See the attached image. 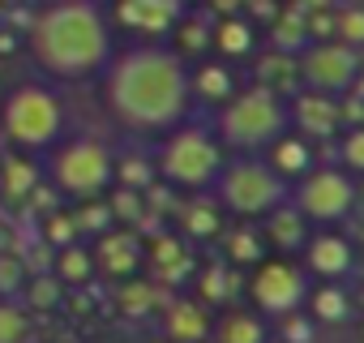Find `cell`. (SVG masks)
I'll list each match as a JSON object with an SVG mask.
<instances>
[{"mask_svg": "<svg viewBox=\"0 0 364 343\" xmlns=\"http://www.w3.org/2000/svg\"><path fill=\"white\" fill-rule=\"evenodd\" d=\"M189 14V0H112V18L141 43H159Z\"/></svg>", "mask_w": 364, "mask_h": 343, "instance_id": "obj_11", "label": "cell"}, {"mask_svg": "<svg viewBox=\"0 0 364 343\" xmlns=\"http://www.w3.org/2000/svg\"><path fill=\"white\" fill-rule=\"evenodd\" d=\"M296 5H300L304 14H326V9L334 5V0H296Z\"/></svg>", "mask_w": 364, "mask_h": 343, "instance_id": "obj_44", "label": "cell"}, {"mask_svg": "<svg viewBox=\"0 0 364 343\" xmlns=\"http://www.w3.org/2000/svg\"><path fill=\"white\" fill-rule=\"evenodd\" d=\"M240 5H245V0H210V9H215L219 18H232V14H240Z\"/></svg>", "mask_w": 364, "mask_h": 343, "instance_id": "obj_43", "label": "cell"}, {"mask_svg": "<svg viewBox=\"0 0 364 343\" xmlns=\"http://www.w3.org/2000/svg\"><path fill=\"white\" fill-rule=\"evenodd\" d=\"M334 35H338V43H347V48H364V5L338 9V14H334Z\"/></svg>", "mask_w": 364, "mask_h": 343, "instance_id": "obj_32", "label": "cell"}, {"mask_svg": "<svg viewBox=\"0 0 364 343\" xmlns=\"http://www.w3.org/2000/svg\"><path fill=\"white\" fill-rule=\"evenodd\" d=\"M249 296H253V305H257L262 313L283 317V313H296V309L304 305L309 279H304V270H300L296 262H283V258L257 262V275L249 279Z\"/></svg>", "mask_w": 364, "mask_h": 343, "instance_id": "obj_10", "label": "cell"}, {"mask_svg": "<svg viewBox=\"0 0 364 343\" xmlns=\"http://www.w3.org/2000/svg\"><path fill=\"white\" fill-rule=\"evenodd\" d=\"M262 159L279 172V176H283L287 185H296V181L304 176V172L317 163V159H313V142H309L304 133H296V129H287L283 137H274V142L262 150Z\"/></svg>", "mask_w": 364, "mask_h": 343, "instance_id": "obj_15", "label": "cell"}, {"mask_svg": "<svg viewBox=\"0 0 364 343\" xmlns=\"http://www.w3.org/2000/svg\"><path fill=\"white\" fill-rule=\"evenodd\" d=\"M287 116H291V129L304 133L309 142L334 137V133L343 129V103H338L334 95H326V90H309V86H304L300 95H291Z\"/></svg>", "mask_w": 364, "mask_h": 343, "instance_id": "obj_12", "label": "cell"}, {"mask_svg": "<svg viewBox=\"0 0 364 343\" xmlns=\"http://www.w3.org/2000/svg\"><path fill=\"white\" fill-rule=\"evenodd\" d=\"M296 69L309 90L343 95V90H351V82L360 73V48H347L338 39H313L296 52Z\"/></svg>", "mask_w": 364, "mask_h": 343, "instance_id": "obj_9", "label": "cell"}, {"mask_svg": "<svg viewBox=\"0 0 364 343\" xmlns=\"http://www.w3.org/2000/svg\"><path fill=\"white\" fill-rule=\"evenodd\" d=\"M189 90H193L198 103L219 107V103H228L240 86H236V73H232L228 60H202L198 69H189Z\"/></svg>", "mask_w": 364, "mask_h": 343, "instance_id": "obj_18", "label": "cell"}, {"mask_svg": "<svg viewBox=\"0 0 364 343\" xmlns=\"http://www.w3.org/2000/svg\"><path fill=\"white\" fill-rule=\"evenodd\" d=\"M355 262V249L343 232H309L304 241V266L317 279H343Z\"/></svg>", "mask_w": 364, "mask_h": 343, "instance_id": "obj_13", "label": "cell"}, {"mask_svg": "<svg viewBox=\"0 0 364 343\" xmlns=\"http://www.w3.org/2000/svg\"><path fill=\"white\" fill-rule=\"evenodd\" d=\"M287 129H291L287 99L274 95L270 86H257V82L236 90L228 103H219V120H215L223 150H236V154H262Z\"/></svg>", "mask_w": 364, "mask_h": 343, "instance_id": "obj_4", "label": "cell"}, {"mask_svg": "<svg viewBox=\"0 0 364 343\" xmlns=\"http://www.w3.org/2000/svg\"><path fill=\"white\" fill-rule=\"evenodd\" d=\"M43 232H48V241H52L56 249H65V245L82 241V236H77V223H73V215H48Z\"/></svg>", "mask_w": 364, "mask_h": 343, "instance_id": "obj_39", "label": "cell"}, {"mask_svg": "<svg viewBox=\"0 0 364 343\" xmlns=\"http://www.w3.org/2000/svg\"><path fill=\"white\" fill-rule=\"evenodd\" d=\"M22 287H26V266H22V258H0V296L14 300Z\"/></svg>", "mask_w": 364, "mask_h": 343, "instance_id": "obj_38", "label": "cell"}, {"mask_svg": "<svg viewBox=\"0 0 364 343\" xmlns=\"http://www.w3.org/2000/svg\"><path fill=\"white\" fill-rule=\"evenodd\" d=\"M48 181L65 194V198H99L112 181H116V159L107 150V142L99 137H73V142H56L52 159H48Z\"/></svg>", "mask_w": 364, "mask_h": 343, "instance_id": "obj_7", "label": "cell"}, {"mask_svg": "<svg viewBox=\"0 0 364 343\" xmlns=\"http://www.w3.org/2000/svg\"><path fill=\"white\" fill-rule=\"evenodd\" d=\"M146 258H150L154 275H159V279H167V283L185 279V270L193 266V262H189L185 241H176V236H154V241H150V249H146Z\"/></svg>", "mask_w": 364, "mask_h": 343, "instance_id": "obj_22", "label": "cell"}, {"mask_svg": "<svg viewBox=\"0 0 364 343\" xmlns=\"http://www.w3.org/2000/svg\"><path fill=\"white\" fill-rule=\"evenodd\" d=\"M171 35H176V52L189 60V56H198V52H206V48H210L215 26H210L202 14H185V18L171 26Z\"/></svg>", "mask_w": 364, "mask_h": 343, "instance_id": "obj_26", "label": "cell"}, {"mask_svg": "<svg viewBox=\"0 0 364 343\" xmlns=\"http://www.w3.org/2000/svg\"><path fill=\"white\" fill-rule=\"evenodd\" d=\"M279 322H283V326H279V339H283V343H313V326H317V322H313L309 313L296 309V313H283Z\"/></svg>", "mask_w": 364, "mask_h": 343, "instance_id": "obj_37", "label": "cell"}, {"mask_svg": "<svg viewBox=\"0 0 364 343\" xmlns=\"http://www.w3.org/2000/svg\"><path fill=\"white\" fill-rule=\"evenodd\" d=\"M223 163H228V150H223L219 133H210L206 125H189V120H180L176 129H167L163 146L154 154L159 181L171 185V189H189V194L215 189Z\"/></svg>", "mask_w": 364, "mask_h": 343, "instance_id": "obj_3", "label": "cell"}, {"mask_svg": "<svg viewBox=\"0 0 364 343\" xmlns=\"http://www.w3.org/2000/svg\"><path fill=\"white\" fill-rule=\"evenodd\" d=\"M219 198H193L189 206H180V228L193 241H210L223 232V215H219Z\"/></svg>", "mask_w": 364, "mask_h": 343, "instance_id": "obj_24", "label": "cell"}, {"mask_svg": "<svg viewBox=\"0 0 364 343\" xmlns=\"http://www.w3.org/2000/svg\"><path fill=\"white\" fill-rule=\"evenodd\" d=\"M210 334H215V343H266V339H270L266 322H262L257 313H249V309L223 313V317L210 326Z\"/></svg>", "mask_w": 364, "mask_h": 343, "instance_id": "obj_20", "label": "cell"}, {"mask_svg": "<svg viewBox=\"0 0 364 343\" xmlns=\"http://www.w3.org/2000/svg\"><path fill=\"white\" fill-rule=\"evenodd\" d=\"M262 241H266V245H274L279 253L304 249V241H309V219L291 206V198H287V202H279L270 215H262Z\"/></svg>", "mask_w": 364, "mask_h": 343, "instance_id": "obj_16", "label": "cell"}, {"mask_svg": "<svg viewBox=\"0 0 364 343\" xmlns=\"http://www.w3.org/2000/svg\"><path fill=\"white\" fill-rule=\"evenodd\" d=\"M279 0H245V5H240V14L253 22V26H270L274 18H279Z\"/></svg>", "mask_w": 364, "mask_h": 343, "instance_id": "obj_42", "label": "cell"}, {"mask_svg": "<svg viewBox=\"0 0 364 343\" xmlns=\"http://www.w3.org/2000/svg\"><path fill=\"white\" fill-rule=\"evenodd\" d=\"M95 275V253L86 249V245H65L60 253H56V279H65V283H86Z\"/></svg>", "mask_w": 364, "mask_h": 343, "instance_id": "obj_28", "label": "cell"}, {"mask_svg": "<svg viewBox=\"0 0 364 343\" xmlns=\"http://www.w3.org/2000/svg\"><path fill=\"white\" fill-rule=\"evenodd\" d=\"M338 154H343V167L355 172V176H364V125H351L338 142Z\"/></svg>", "mask_w": 364, "mask_h": 343, "instance_id": "obj_35", "label": "cell"}, {"mask_svg": "<svg viewBox=\"0 0 364 343\" xmlns=\"http://www.w3.org/2000/svg\"><path fill=\"white\" fill-rule=\"evenodd\" d=\"M304 313L313 317V322H321V326H338V322H347L351 317V296L334 283V279H326V287H317V292H309L304 296Z\"/></svg>", "mask_w": 364, "mask_h": 343, "instance_id": "obj_21", "label": "cell"}, {"mask_svg": "<svg viewBox=\"0 0 364 343\" xmlns=\"http://www.w3.org/2000/svg\"><path fill=\"white\" fill-rule=\"evenodd\" d=\"M35 185H39V167H35L31 159H9V163H5V194H9L14 202L26 198Z\"/></svg>", "mask_w": 364, "mask_h": 343, "instance_id": "obj_30", "label": "cell"}, {"mask_svg": "<svg viewBox=\"0 0 364 343\" xmlns=\"http://www.w3.org/2000/svg\"><path fill=\"white\" fill-rule=\"evenodd\" d=\"M253 43H257V26H253L245 14H232V18H219V22H215L210 48H219L223 60H245V56H253Z\"/></svg>", "mask_w": 364, "mask_h": 343, "instance_id": "obj_19", "label": "cell"}, {"mask_svg": "<svg viewBox=\"0 0 364 343\" xmlns=\"http://www.w3.org/2000/svg\"><path fill=\"white\" fill-rule=\"evenodd\" d=\"M198 296H202V305H223V300L232 296V275H228L223 266L202 270V275H198Z\"/></svg>", "mask_w": 364, "mask_h": 343, "instance_id": "obj_31", "label": "cell"}, {"mask_svg": "<svg viewBox=\"0 0 364 343\" xmlns=\"http://www.w3.org/2000/svg\"><path fill=\"white\" fill-rule=\"evenodd\" d=\"M257 86H270L274 95H291L296 86H300V69H296V56L291 52H266L262 60H257Z\"/></svg>", "mask_w": 364, "mask_h": 343, "instance_id": "obj_23", "label": "cell"}, {"mask_svg": "<svg viewBox=\"0 0 364 343\" xmlns=\"http://www.w3.org/2000/svg\"><path fill=\"white\" fill-rule=\"evenodd\" d=\"M0 129L22 150H48L65 133V99L39 82H26L0 103Z\"/></svg>", "mask_w": 364, "mask_h": 343, "instance_id": "obj_5", "label": "cell"}, {"mask_svg": "<svg viewBox=\"0 0 364 343\" xmlns=\"http://www.w3.org/2000/svg\"><path fill=\"white\" fill-rule=\"evenodd\" d=\"M270 39H274L279 52H291V56H296L304 43H313V39H309V14H304L300 5H283L279 18L270 22Z\"/></svg>", "mask_w": 364, "mask_h": 343, "instance_id": "obj_25", "label": "cell"}, {"mask_svg": "<svg viewBox=\"0 0 364 343\" xmlns=\"http://www.w3.org/2000/svg\"><path fill=\"white\" fill-rule=\"evenodd\" d=\"M26 309H18L14 300L0 296V343H22L26 339Z\"/></svg>", "mask_w": 364, "mask_h": 343, "instance_id": "obj_33", "label": "cell"}, {"mask_svg": "<svg viewBox=\"0 0 364 343\" xmlns=\"http://www.w3.org/2000/svg\"><path fill=\"white\" fill-rule=\"evenodd\" d=\"M107 211H112V219H129V223H133V219L141 215V194L120 185V194L112 198V206H107Z\"/></svg>", "mask_w": 364, "mask_h": 343, "instance_id": "obj_40", "label": "cell"}, {"mask_svg": "<svg viewBox=\"0 0 364 343\" xmlns=\"http://www.w3.org/2000/svg\"><path fill=\"white\" fill-rule=\"evenodd\" d=\"M266 343H283V339H266Z\"/></svg>", "mask_w": 364, "mask_h": 343, "instance_id": "obj_45", "label": "cell"}, {"mask_svg": "<svg viewBox=\"0 0 364 343\" xmlns=\"http://www.w3.org/2000/svg\"><path fill=\"white\" fill-rule=\"evenodd\" d=\"M90 253H95V270H103L112 279H133L137 266L146 262V249L137 245L133 232H99V245Z\"/></svg>", "mask_w": 364, "mask_h": 343, "instance_id": "obj_14", "label": "cell"}, {"mask_svg": "<svg viewBox=\"0 0 364 343\" xmlns=\"http://www.w3.org/2000/svg\"><path fill=\"white\" fill-rule=\"evenodd\" d=\"M210 313L202 300H171L163 313V330L171 343H206L210 339Z\"/></svg>", "mask_w": 364, "mask_h": 343, "instance_id": "obj_17", "label": "cell"}, {"mask_svg": "<svg viewBox=\"0 0 364 343\" xmlns=\"http://www.w3.org/2000/svg\"><path fill=\"white\" fill-rule=\"evenodd\" d=\"M73 223H77V236H82V232H95V236H99V232H107V223H112V211H107L103 202L86 198V206L73 215Z\"/></svg>", "mask_w": 364, "mask_h": 343, "instance_id": "obj_36", "label": "cell"}, {"mask_svg": "<svg viewBox=\"0 0 364 343\" xmlns=\"http://www.w3.org/2000/svg\"><path fill=\"white\" fill-rule=\"evenodd\" d=\"M31 56L60 82H82L112 60V22L95 0H56L31 22Z\"/></svg>", "mask_w": 364, "mask_h": 343, "instance_id": "obj_2", "label": "cell"}, {"mask_svg": "<svg viewBox=\"0 0 364 343\" xmlns=\"http://www.w3.org/2000/svg\"><path fill=\"white\" fill-rule=\"evenodd\" d=\"M116 176H120V185L124 189H137V194H146L150 185H154V159H141V154H124L120 163H116Z\"/></svg>", "mask_w": 364, "mask_h": 343, "instance_id": "obj_29", "label": "cell"}, {"mask_svg": "<svg viewBox=\"0 0 364 343\" xmlns=\"http://www.w3.org/2000/svg\"><path fill=\"white\" fill-rule=\"evenodd\" d=\"M223 249L236 266H257L262 253H266V241H262V228H232L223 236Z\"/></svg>", "mask_w": 364, "mask_h": 343, "instance_id": "obj_27", "label": "cell"}, {"mask_svg": "<svg viewBox=\"0 0 364 343\" xmlns=\"http://www.w3.org/2000/svg\"><path fill=\"white\" fill-rule=\"evenodd\" d=\"M120 309L124 313H146L150 305H154V283H146V279H124V287H120Z\"/></svg>", "mask_w": 364, "mask_h": 343, "instance_id": "obj_34", "label": "cell"}, {"mask_svg": "<svg viewBox=\"0 0 364 343\" xmlns=\"http://www.w3.org/2000/svg\"><path fill=\"white\" fill-rule=\"evenodd\" d=\"M219 206H228L240 219H262L270 215L279 202H287L291 185L279 176V172L262 159V154H236L223 163L219 181H215Z\"/></svg>", "mask_w": 364, "mask_h": 343, "instance_id": "obj_6", "label": "cell"}, {"mask_svg": "<svg viewBox=\"0 0 364 343\" xmlns=\"http://www.w3.org/2000/svg\"><path fill=\"white\" fill-rule=\"evenodd\" d=\"M60 300V279L56 275H39L35 283H31V305L35 309H48V305H56Z\"/></svg>", "mask_w": 364, "mask_h": 343, "instance_id": "obj_41", "label": "cell"}, {"mask_svg": "<svg viewBox=\"0 0 364 343\" xmlns=\"http://www.w3.org/2000/svg\"><path fill=\"white\" fill-rule=\"evenodd\" d=\"M103 103L129 133H167L193 112L189 65L176 48L133 43L112 52L103 69Z\"/></svg>", "mask_w": 364, "mask_h": 343, "instance_id": "obj_1", "label": "cell"}, {"mask_svg": "<svg viewBox=\"0 0 364 343\" xmlns=\"http://www.w3.org/2000/svg\"><path fill=\"white\" fill-rule=\"evenodd\" d=\"M291 206L309 219V223H338L347 219V211L355 206V185L343 167L330 163H313L304 176L291 185Z\"/></svg>", "mask_w": 364, "mask_h": 343, "instance_id": "obj_8", "label": "cell"}]
</instances>
